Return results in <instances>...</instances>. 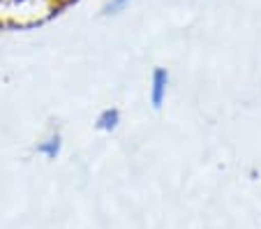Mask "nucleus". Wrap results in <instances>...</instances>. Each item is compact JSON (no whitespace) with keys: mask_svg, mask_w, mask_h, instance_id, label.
Wrapping results in <instances>:
<instances>
[{"mask_svg":"<svg viewBox=\"0 0 261 229\" xmlns=\"http://www.w3.org/2000/svg\"><path fill=\"white\" fill-rule=\"evenodd\" d=\"M118 123H120V111L116 109V107H111V109H104L102 114L97 116L95 128L102 130V132H114V130L118 128Z\"/></svg>","mask_w":261,"mask_h":229,"instance_id":"nucleus-2","label":"nucleus"},{"mask_svg":"<svg viewBox=\"0 0 261 229\" xmlns=\"http://www.w3.org/2000/svg\"><path fill=\"white\" fill-rule=\"evenodd\" d=\"M127 5H129V0H111L107 5V14H118V12L125 10Z\"/></svg>","mask_w":261,"mask_h":229,"instance_id":"nucleus-4","label":"nucleus"},{"mask_svg":"<svg viewBox=\"0 0 261 229\" xmlns=\"http://www.w3.org/2000/svg\"><path fill=\"white\" fill-rule=\"evenodd\" d=\"M60 148H63V139H60V135H51L46 141H42L40 146H37V153L46 155L49 160H56L60 155Z\"/></svg>","mask_w":261,"mask_h":229,"instance_id":"nucleus-3","label":"nucleus"},{"mask_svg":"<svg viewBox=\"0 0 261 229\" xmlns=\"http://www.w3.org/2000/svg\"><path fill=\"white\" fill-rule=\"evenodd\" d=\"M167 86H169V72L164 67H155L153 79H150V105L155 109H162L164 97H167Z\"/></svg>","mask_w":261,"mask_h":229,"instance_id":"nucleus-1","label":"nucleus"}]
</instances>
